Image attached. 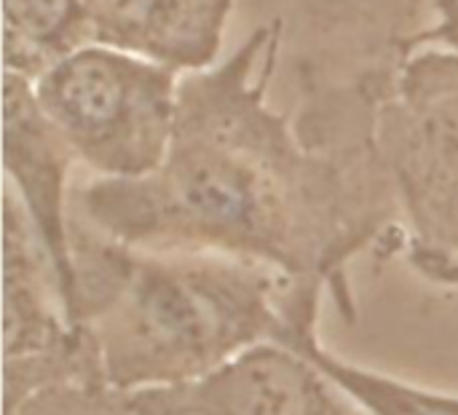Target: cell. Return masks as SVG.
Returning <instances> with one entry per match:
<instances>
[{
	"label": "cell",
	"mask_w": 458,
	"mask_h": 415,
	"mask_svg": "<svg viewBox=\"0 0 458 415\" xmlns=\"http://www.w3.org/2000/svg\"><path fill=\"white\" fill-rule=\"evenodd\" d=\"M279 21L220 67L180 80L164 161L142 177H91L70 217L140 250H207L260 260L303 287H327L352 317L346 266L403 212L378 145L311 148L266 105L274 62L255 64Z\"/></svg>",
	"instance_id": "6da1fadb"
},
{
	"label": "cell",
	"mask_w": 458,
	"mask_h": 415,
	"mask_svg": "<svg viewBox=\"0 0 458 415\" xmlns=\"http://www.w3.org/2000/svg\"><path fill=\"white\" fill-rule=\"evenodd\" d=\"M5 415H134L129 394L105 384H62L43 389Z\"/></svg>",
	"instance_id": "30bf717a"
},
{
	"label": "cell",
	"mask_w": 458,
	"mask_h": 415,
	"mask_svg": "<svg viewBox=\"0 0 458 415\" xmlns=\"http://www.w3.org/2000/svg\"><path fill=\"white\" fill-rule=\"evenodd\" d=\"M440 0H298L303 123L378 121L416 46L429 43Z\"/></svg>",
	"instance_id": "277c9868"
},
{
	"label": "cell",
	"mask_w": 458,
	"mask_h": 415,
	"mask_svg": "<svg viewBox=\"0 0 458 415\" xmlns=\"http://www.w3.org/2000/svg\"><path fill=\"white\" fill-rule=\"evenodd\" d=\"M3 415L62 384H105L70 322L59 274L16 193L3 188Z\"/></svg>",
	"instance_id": "5b68a950"
},
{
	"label": "cell",
	"mask_w": 458,
	"mask_h": 415,
	"mask_svg": "<svg viewBox=\"0 0 458 415\" xmlns=\"http://www.w3.org/2000/svg\"><path fill=\"white\" fill-rule=\"evenodd\" d=\"M70 319L121 394L199 384L263 343L317 333L319 287L207 250H140L70 217Z\"/></svg>",
	"instance_id": "7a4b0ae2"
},
{
	"label": "cell",
	"mask_w": 458,
	"mask_h": 415,
	"mask_svg": "<svg viewBox=\"0 0 458 415\" xmlns=\"http://www.w3.org/2000/svg\"><path fill=\"white\" fill-rule=\"evenodd\" d=\"M3 156L5 185L16 193L48 250L70 314L72 260L67 169L75 156L43 115L32 83L13 72H3Z\"/></svg>",
	"instance_id": "52a82bcc"
},
{
	"label": "cell",
	"mask_w": 458,
	"mask_h": 415,
	"mask_svg": "<svg viewBox=\"0 0 458 415\" xmlns=\"http://www.w3.org/2000/svg\"><path fill=\"white\" fill-rule=\"evenodd\" d=\"M94 43L83 0H3V67L30 83Z\"/></svg>",
	"instance_id": "9c48e42d"
},
{
	"label": "cell",
	"mask_w": 458,
	"mask_h": 415,
	"mask_svg": "<svg viewBox=\"0 0 458 415\" xmlns=\"http://www.w3.org/2000/svg\"><path fill=\"white\" fill-rule=\"evenodd\" d=\"M129 400L134 415H362L306 354L282 343H263L199 384Z\"/></svg>",
	"instance_id": "8992f818"
},
{
	"label": "cell",
	"mask_w": 458,
	"mask_h": 415,
	"mask_svg": "<svg viewBox=\"0 0 458 415\" xmlns=\"http://www.w3.org/2000/svg\"><path fill=\"white\" fill-rule=\"evenodd\" d=\"M91 40L172 70H207L223 43L231 0H83Z\"/></svg>",
	"instance_id": "ba28073f"
},
{
	"label": "cell",
	"mask_w": 458,
	"mask_h": 415,
	"mask_svg": "<svg viewBox=\"0 0 458 415\" xmlns=\"http://www.w3.org/2000/svg\"><path fill=\"white\" fill-rule=\"evenodd\" d=\"M177 89V70L102 43L32 80L43 115L94 177H142L164 161Z\"/></svg>",
	"instance_id": "3957f363"
}]
</instances>
